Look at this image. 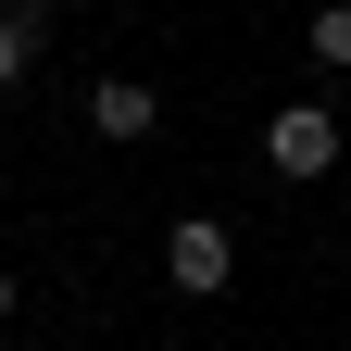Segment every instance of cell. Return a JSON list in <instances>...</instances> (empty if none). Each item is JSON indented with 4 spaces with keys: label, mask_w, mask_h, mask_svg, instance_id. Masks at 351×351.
<instances>
[{
    "label": "cell",
    "mask_w": 351,
    "mask_h": 351,
    "mask_svg": "<svg viewBox=\"0 0 351 351\" xmlns=\"http://www.w3.org/2000/svg\"><path fill=\"white\" fill-rule=\"evenodd\" d=\"M163 276L189 289V301H213V289L239 276V239L213 226V213H176V239H163Z\"/></svg>",
    "instance_id": "obj_2"
},
{
    "label": "cell",
    "mask_w": 351,
    "mask_h": 351,
    "mask_svg": "<svg viewBox=\"0 0 351 351\" xmlns=\"http://www.w3.org/2000/svg\"><path fill=\"white\" fill-rule=\"evenodd\" d=\"M263 163H276L289 189H314V176L339 163V113H326V101H289L276 125H263Z\"/></svg>",
    "instance_id": "obj_1"
},
{
    "label": "cell",
    "mask_w": 351,
    "mask_h": 351,
    "mask_svg": "<svg viewBox=\"0 0 351 351\" xmlns=\"http://www.w3.org/2000/svg\"><path fill=\"white\" fill-rule=\"evenodd\" d=\"M0 351H13V339H0Z\"/></svg>",
    "instance_id": "obj_7"
},
{
    "label": "cell",
    "mask_w": 351,
    "mask_h": 351,
    "mask_svg": "<svg viewBox=\"0 0 351 351\" xmlns=\"http://www.w3.org/2000/svg\"><path fill=\"white\" fill-rule=\"evenodd\" d=\"M25 75H38V13L0 0V88H25Z\"/></svg>",
    "instance_id": "obj_4"
},
{
    "label": "cell",
    "mask_w": 351,
    "mask_h": 351,
    "mask_svg": "<svg viewBox=\"0 0 351 351\" xmlns=\"http://www.w3.org/2000/svg\"><path fill=\"white\" fill-rule=\"evenodd\" d=\"M88 125H101V138H151V125H163V88L151 75H101V88H88Z\"/></svg>",
    "instance_id": "obj_3"
},
{
    "label": "cell",
    "mask_w": 351,
    "mask_h": 351,
    "mask_svg": "<svg viewBox=\"0 0 351 351\" xmlns=\"http://www.w3.org/2000/svg\"><path fill=\"white\" fill-rule=\"evenodd\" d=\"M0 326H13V263H0Z\"/></svg>",
    "instance_id": "obj_6"
},
{
    "label": "cell",
    "mask_w": 351,
    "mask_h": 351,
    "mask_svg": "<svg viewBox=\"0 0 351 351\" xmlns=\"http://www.w3.org/2000/svg\"><path fill=\"white\" fill-rule=\"evenodd\" d=\"M314 63L351 75V0H314Z\"/></svg>",
    "instance_id": "obj_5"
}]
</instances>
